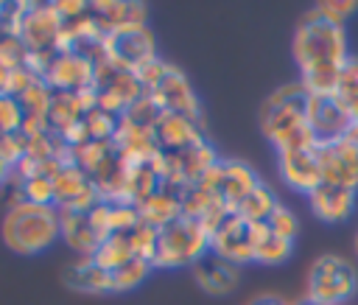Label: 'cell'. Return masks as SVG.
Returning a JSON list of instances; mask_svg holds the SVG:
<instances>
[{
  "label": "cell",
  "mask_w": 358,
  "mask_h": 305,
  "mask_svg": "<svg viewBox=\"0 0 358 305\" xmlns=\"http://www.w3.org/2000/svg\"><path fill=\"white\" fill-rule=\"evenodd\" d=\"M291 50L299 67V84L310 95H333L338 76L350 62L347 31L308 11L294 31Z\"/></svg>",
  "instance_id": "obj_1"
},
{
  "label": "cell",
  "mask_w": 358,
  "mask_h": 305,
  "mask_svg": "<svg viewBox=\"0 0 358 305\" xmlns=\"http://www.w3.org/2000/svg\"><path fill=\"white\" fill-rule=\"evenodd\" d=\"M305 104H308V90L296 84H285L274 90L263 106H260V132L274 143L277 154L285 151H310L316 148V137L305 120Z\"/></svg>",
  "instance_id": "obj_2"
},
{
  "label": "cell",
  "mask_w": 358,
  "mask_h": 305,
  "mask_svg": "<svg viewBox=\"0 0 358 305\" xmlns=\"http://www.w3.org/2000/svg\"><path fill=\"white\" fill-rule=\"evenodd\" d=\"M3 243L22 257H34L48 252L62 238L59 210L50 204H31V201H11L0 224Z\"/></svg>",
  "instance_id": "obj_3"
},
{
  "label": "cell",
  "mask_w": 358,
  "mask_h": 305,
  "mask_svg": "<svg viewBox=\"0 0 358 305\" xmlns=\"http://www.w3.org/2000/svg\"><path fill=\"white\" fill-rule=\"evenodd\" d=\"M210 252V232L187 215H179L168 227L157 229V249H154V269H182L199 263Z\"/></svg>",
  "instance_id": "obj_4"
},
{
  "label": "cell",
  "mask_w": 358,
  "mask_h": 305,
  "mask_svg": "<svg viewBox=\"0 0 358 305\" xmlns=\"http://www.w3.org/2000/svg\"><path fill=\"white\" fill-rule=\"evenodd\" d=\"M358 291V269L341 255H319L308 269V299L319 305H344Z\"/></svg>",
  "instance_id": "obj_5"
},
{
  "label": "cell",
  "mask_w": 358,
  "mask_h": 305,
  "mask_svg": "<svg viewBox=\"0 0 358 305\" xmlns=\"http://www.w3.org/2000/svg\"><path fill=\"white\" fill-rule=\"evenodd\" d=\"M11 28L28 48V53H56L62 50L64 20L56 3H20L14 6Z\"/></svg>",
  "instance_id": "obj_6"
},
{
  "label": "cell",
  "mask_w": 358,
  "mask_h": 305,
  "mask_svg": "<svg viewBox=\"0 0 358 305\" xmlns=\"http://www.w3.org/2000/svg\"><path fill=\"white\" fill-rule=\"evenodd\" d=\"M268 224L266 221H246L235 213H229L224 218V224L210 235V252L235 263V266H246L255 263L260 243L268 238Z\"/></svg>",
  "instance_id": "obj_7"
},
{
  "label": "cell",
  "mask_w": 358,
  "mask_h": 305,
  "mask_svg": "<svg viewBox=\"0 0 358 305\" xmlns=\"http://www.w3.org/2000/svg\"><path fill=\"white\" fill-rule=\"evenodd\" d=\"M154 59H157L154 34L145 25H129V28L109 31L103 36V53L98 62H109L117 70L137 73L145 64H151Z\"/></svg>",
  "instance_id": "obj_8"
},
{
  "label": "cell",
  "mask_w": 358,
  "mask_h": 305,
  "mask_svg": "<svg viewBox=\"0 0 358 305\" xmlns=\"http://www.w3.org/2000/svg\"><path fill=\"white\" fill-rule=\"evenodd\" d=\"M95 76H98L95 62L76 50H56L48 67L42 70V81L53 92H73V95L95 90Z\"/></svg>",
  "instance_id": "obj_9"
},
{
  "label": "cell",
  "mask_w": 358,
  "mask_h": 305,
  "mask_svg": "<svg viewBox=\"0 0 358 305\" xmlns=\"http://www.w3.org/2000/svg\"><path fill=\"white\" fill-rule=\"evenodd\" d=\"M305 120L316 137V143H336L344 140L352 120L344 109V104L336 95H310L308 92V104H305Z\"/></svg>",
  "instance_id": "obj_10"
},
{
  "label": "cell",
  "mask_w": 358,
  "mask_h": 305,
  "mask_svg": "<svg viewBox=\"0 0 358 305\" xmlns=\"http://www.w3.org/2000/svg\"><path fill=\"white\" fill-rule=\"evenodd\" d=\"M53 190H56V210H90L92 204L101 201L98 185L73 159L62 162L59 171L53 173Z\"/></svg>",
  "instance_id": "obj_11"
},
{
  "label": "cell",
  "mask_w": 358,
  "mask_h": 305,
  "mask_svg": "<svg viewBox=\"0 0 358 305\" xmlns=\"http://www.w3.org/2000/svg\"><path fill=\"white\" fill-rule=\"evenodd\" d=\"M316 157L322 168V182L341 185L358 193V148L347 137L316 146Z\"/></svg>",
  "instance_id": "obj_12"
},
{
  "label": "cell",
  "mask_w": 358,
  "mask_h": 305,
  "mask_svg": "<svg viewBox=\"0 0 358 305\" xmlns=\"http://www.w3.org/2000/svg\"><path fill=\"white\" fill-rule=\"evenodd\" d=\"M154 137L162 154H182L199 146L204 140V132H201V120H193L176 112H162L154 126Z\"/></svg>",
  "instance_id": "obj_13"
},
{
  "label": "cell",
  "mask_w": 358,
  "mask_h": 305,
  "mask_svg": "<svg viewBox=\"0 0 358 305\" xmlns=\"http://www.w3.org/2000/svg\"><path fill=\"white\" fill-rule=\"evenodd\" d=\"M277 171L282 176V182L296 190V193H310L322 185V168H319V157L316 148L310 151H285L277 154Z\"/></svg>",
  "instance_id": "obj_14"
},
{
  "label": "cell",
  "mask_w": 358,
  "mask_h": 305,
  "mask_svg": "<svg viewBox=\"0 0 358 305\" xmlns=\"http://www.w3.org/2000/svg\"><path fill=\"white\" fill-rule=\"evenodd\" d=\"M260 176L255 168L243 159H221V176H218V199L227 204L229 213L238 210V204L260 187Z\"/></svg>",
  "instance_id": "obj_15"
},
{
  "label": "cell",
  "mask_w": 358,
  "mask_h": 305,
  "mask_svg": "<svg viewBox=\"0 0 358 305\" xmlns=\"http://www.w3.org/2000/svg\"><path fill=\"white\" fill-rule=\"evenodd\" d=\"M308 204H310V213L322 224H341L355 210V190L322 182L316 190L308 193Z\"/></svg>",
  "instance_id": "obj_16"
},
{
  "label": "cell",
  "mask_w": 358,
  "mask_h": 305,
  "mask_svg": "<svg viewBox=\"0 0 358 305\" xmlns=\"http://www.w3.org/2000/svg\"><path fill=\"white\" fill-rule=\"evenodd\" d=\"M190 271H193L196 285L204 294H210V297H227V294H232V288L238 285V277H241L235 263H229V260H224V257H218L213 252H207L199 263H193Z\"/></svg>",
  "instance_id": "obj_17"
},
{
  "label": "cell",
  "mask_w": 358,
  "mask_h": 305,
  "mask_svg": "<svg viewBox=\"0 0 358 305\" xmlns=\"http://www.w3.org/2000/svg\"><path fill=\"white\" fill-rule=\"evenodd\" d=\"M59 224H62L64 243L76 249L81 257H92V252L103 241V235L98 232L87 210H59Z\"/></svg>",
  "instance_id": "obj_18"
},
{
  "label": "cell",
  "mask_w": 358,
  "mask_h": 305,
  "mask_svg": "<svg viewBox=\"0 0 358 305\" xmlns=\"http://www.w3.org/2000/svg\"><path fill=\"white\" fill-rule=\"evenodd\" d=\"M179 193H182V190L168 187V185H162L159 190H154L145 201L137 204L140 221L148 224V227H154V229H162V227H168L171 221H176V218L182 215V196H179Z\"/></svg>",
  "instance_id": "obj_19"
},
{
  "label": "cell",
  "mask_w": 358,
  "mask_h": 305,
  "mask_svg": "<svg viewBox=\"0 0 358 305\" xmlns=\"http://www.w3.org/2000/svg\"><path fill=\"white\" fill-rule=\"evenodd\" d=\"M62 283L70 291H81V294H112L109 271H103L101 266H95L90 257H81V260L70 263L62 271Z\"/></svg>",
  "instance_id": "obj_20"
},
{
  "label": "cell",
  "mask_w": 358,
  "mask_h": 305,
  "mask_svg": "<svg viewBox=\"0 0 358 305\" xmlns=\"http://www.w3.org/2000/svg\"><path fill=\"white\" fill-rule=\"evenodd\" d=\"M90 14L103 28V34H109L129 25H145L148 8L140 3H90Z\"/></svg>",
  "instance_id": "obj_21"
},
{
  "label": "cell",
  "mask_w": 358,
  "mask_h": 305,
  "mask_svg": "<svg viewBox=\"0 0 358 305\" xmlns=\"http://www.w3.org/2000/svg\"><path fill=\"white\" fill-rule=\"evenodd\" d=\"M131 257H137L134 255V249H131V243H129V235H106L103 241H101V246L92 252V263L95 266H101L103 271H115V269H120L123 263H129Z\"/></svg>",
  "instance_id": "obj_22"
},
{
  "label": "cell",
  "mask_w": 358,
  "mask_h": 305,
  "mask_svg": "<svg viewBox=\"0 0 358 305\" xmlns=\"http://www.w3.org/2000/svg\"><path fill=\"white\" fill-rule=\"evenodd\" d=\"M277 196H274V190L268 187V185H260L255 193H249L241 204H238V210H235V215H241V218H246V221H266L274 210H277Z\"/></svg>",
  "instance_id": "obj_23"
},
{
  "label": "cell",
  "mask_w": 358,
  "mask_h": 305,
  "mask_svg": "<svg viewBox=\"0 0 358 305\" xmlns=\"http://www.w3.org/2000/svg\"><path fill=\"white\" fill-rule=\"evenodd\" d=\"M151 260L145 257H131L129 263H123L120 269L109 271V280H112V294H120V291H131L137 288L148 274H151Z\"/></svg>",
  "instance_id": "obj_24"
},
{
  "label": "cell",
  "mask_w": 358,
  "mask_h": 305,
  "mask_svg": "<svg viewBox=\"0 0 358 305\" xmlns=\"http://www.w3.org/2000/svg\"><path fill=\"white\" fill-rule=\"evenodd\" d=\"M291 252H294V241H285V238L268 232V238H266V241L260 243V249H257L255 263H263V266H280V263H285V260L291 257Z\"/></svg>",
  "instance_id": "obj_25"
},
{
  "label": "cell",
  "mask_w": 358,
  "mask_h": 305,
  "mask_svg": "<svg viewBox=\"0 0 358 305\" xmlns=\"http://www.w3.org/2000/svg\"><path fill=\"white\" fill-rule=\"evenodd\" d=\"M22 126H25L22 104L17 98L0 92V134H20Z\"/></svg>",
  "instance_id": "obj_26"
},
{
  "label": "cell",
  "mask_w": 358,
  "mask_h": 305,
  "mask_svg": "<svg viewBox=\"0 0 358 305\" xmlns=\"http://www.w3.org/2000/svg\"><path fill=\"white\" fill-rule=\"evenodd\" d=\"M316 17H322V20H327V22H333V25H347V20L352 17V14H358V3H352V0H327V3H316L313 8H310Z\"/></svg>",
  "instance_id": "obj_27"
},
{
  "label": "cell",
  "mask_w": 358,
  "mask_h": 305,
  "mask_svg": "<svg viewBox=\"0 0 358 305\" xmlns=\"http://www.w3.org/2000/svg\"><path fill=\"white\" fill-rule=\"evenodd\" d=\"M266 224H268V229H271L274 235H280V238H285V241H296V235H299V221H296V215H294L288 207H282V204H277V210L266 218Z\"/></svg>",
  "instance_id": "obj_28"
},
{
  "label": "cell",
  "mask_w": 358,
  "mask_h": 305,
  "mask_svg": "<svg viewBox=\"0 0 358 305\" xmlns=\"http://www.w3.org/2000/svg\"><path fill=\"white\" fill-rule=\"evenodd\" d=\"M344 106L352 104L358 98V59L350 56V62L344 64L341 76H338V84H336V92H333Z\"/></svg>",
  "instance_id": "obj_29"
},
{
  "label": "cell",
  "mask_w": 358,
  "mask_h": 305,
  "mask_svg": "<svg viewBox=\"0 0 358 305\" xmlns=\"http://www.w3.org/2000/svg\"><path fill=\"white\" fill-rule=\"evenodd\" d=\"M11 176H14V165L0 154V185H6Z\"/></svg>",
  "instance_id": "obj_30"
},
{
  "label": "cell",
  "mask_w": 358,
  "mask_h": 305,
  "mask_svg": "<svg viewBox=\"0 0 358 305\" xmlns=\"http://www.w3.org/2000/svg\"><path fill=\"white\" fill-rule=\"evenodd\" d=\"M347 140H350V143L358 148V126H350V132H347Z\"/></svg>",
  "instance_id": "obj_31"
},
{
  "label": "cell",
  "mask_w": 358,
  "mask_h": 305,
  "mask_svg": "<svg viewBox=\"0 0 358 305\" xmlns=\"http://www.w3.org/2000/svg\"><path fill=\"white\" fill-rule=\"evenodd\" d=\"M255 305H282L280 299H274V297H263V299H257Z\"/></svg>",
  "instance_id": "obj_32"
},
{
  "label": "cell",
  "mask_w": 358,
  "mask_h": 305,
  "mask_svg": "<svg viewBox=\"0 0 358 305\" xmlns=\"http://www.w3.org/2000/svg\"><path fill=\"white\" fill-rule=\"evenodd\" d=\"M299 305H319V302H310V299H305V302H299Z\"/></svg>",
  "instance_id": "obj_33"
},
{
  "label": "cell",
  "mask_w": 358,
  "mask_h": 305,
  "mask_svg": "<svg viewBox=\"0 0 358 305\" xmlns=\"http://www.w3.org/2000/svg\"><path fill=\"white\" fill-rule=\"evenodd\" d=\"M355 255H358V232H355Z\"/></svg>",
  "instance_id": "obj_34"
},
{
  "label": "cell",
  "mask_w": 358,
  "mask_h": 305,
  "mask_svg": "<svg viewBox=\"0 0 358 305\" xmlns=\"http://www.w3.org/2000/svg\"><path fill=\"white\" fill-rule=\"evenodd\" d=\"M0 73H3V67H0Z\"/></svg>",
  "instance_id": "obj_35"
}]
</instances>
